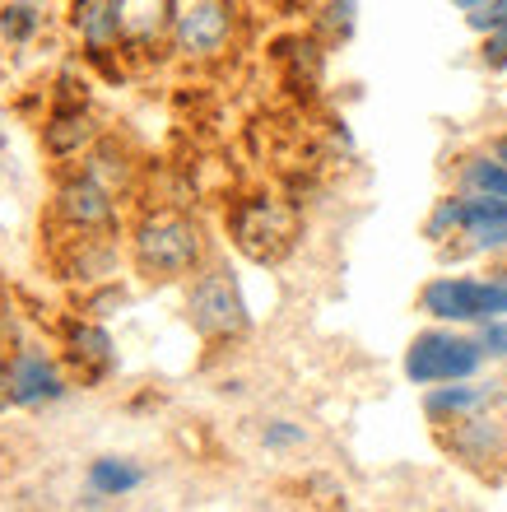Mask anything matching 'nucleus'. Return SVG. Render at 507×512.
I'll return each mask as SVG.
<instances>
[{"mask_svg":"<svg viewBox=\"0 0 507 512\" xmlns=\"http://www.w3.org/2000/svg\"><path fill=\"white\" fill-rule=\"evenodd\" d=\"M205 261H210V238L201 219L187 210L154 205V210H140V219L131 224V266L149 284L191 280Z\"/></svg>","mask_w":507,"mask_h":512,"instance_id":"f257e3e1","label":"nucleus"},{"mask_svg":"<svg viewBox=\"0 0 507 512\" xmlns=\"http://www.w3.org/2000/svg\"><path fill=\"white\" fill-rule=\"evenodd\" d=\"M187 326L210 345H233V340L252 336V308H247V294H242L238 270L210 256L196 275L187 280Z\"/></svg>","mask_w":507,"mask_h":512,"instance_id":"f03ea898","label":"nucleus"},{"mask_svg":"<svg viewBox=\"0 0 507 512\" xmlns=\"http://www.w3.org/2000/svg\"><path fill=\"white\" fill-rule=\"evenodd\" d=\"M489 359H484L480 340L470 326H447V322H433L424 326L419 336L405 345V359H401V373L410 387H438V382H461V378H480Z\"/></svg>","mask_w":507,"mask_h":512,"instance_id":"7ed1b4c3","label":"nucleus"},{"mask_svg":"<svg viewBox=\"0 0 507 512\" xmlns=\"http://www.w3.org/2000/svg\"><path fill=\"white\" fill-rule=\"evenodd\" d=\"M419 312L428 322L447 326H475L507 317V275L489 270V275H433L419 289Z\"/></svg>","mask_w":507,"mask_h":512,"instance_id":"20e7f679","label":"nucleus"},{"mask_svg":"<svg viewBox=\"0 0 507 512\" xmlns=\"http://www.w3.org/2000/svg\"><path fill=\"white\" fill-rule=\"evenodd\" d=\"M228 238L242 256H252L261 266L284 261L298 243V210L280 196H242L228 210Z\"/></svg>","mask_w":507,"mask_h":512,"instance_id":"39448f33","label":"nucleus"},{"mask_svg":"<svg viewBox=\"0 0 507 512\" xmlns=\"http://www.w3.org/2000/svg\"><path fill=\"white\" fill-rule=\"evenodd\" d=\"M442 457H452L461 471L480 475L489 485H498L507 475V419L498 410H484V415H466L456 424H438L433 429Z\"/></svg>","mask_w":507,"mask_h":512,"instance_id":"423d86ee","label":"nucleus"},{"mask_svg":"<svg viewBox=\"0 0 507 512\" xmlns=\"http://www.w3.org/2000/svg\"><path fill=\"white\" fill-rule=\"evenodd\" d=\"M5 373H10V405L14 410H52L75 391V373L61 354L42 345H14L5 350Z\"/></svg>","mask_w":507,"mask_h":512,"instance_id":"0eeeda50","label":"nucleus"},{"mask_svg":"<svg viewBox=\"0 0 507 512\" xmlns=\"http://www.w3.org/2000/svg\"><path fill=\"white\" fill-rule=\"evenodd\" d=\"M233 33H238L233 0H177L173 52L182 56V61H191V66L219 61V56L233 47Z\"/></svg>","mask_w":507,"mask_h":512,"instance_id":"6e6552de","label":"nucleus"},{"mask_svg":"<svg viewBox=\"0 0 507 512\" xmlns=\"http://www.w3.org/2000/svg\"><path fill=\"white\" fill-rule=\"evenodd\" d=\"M52 215L56 224L66 229H80V233H112L121 229V215H117V191L107 187L103 177H94L89 168H75L56 182V196H52Z\"/></svg>","mask_w":507,"mask_h":512,"instance_id":"1a4fd4ad","label":"nucleus"},{"mask_svg":"<svg viewBox=\"0 0 507 512\" xmlns=\"http://www.w3.org/2000/svg\"><path fill=\"white\" fill-rule=\"evenodd\" d=\"M61 359L70 364L75 382L84 387H103L112 373H117V340L103 322H89V317H66L61 322Z\"/></svg>","mask_w":507,"mask_h":512,"instance_id":"9d476101","label":"nucleus"},{"mask_svg":"<svg viewBox=\"0 0 507 512\" xmlns=\"http://www.w3.org/2000/svg\"><path fill=\"white\" fill-rule=\"evenodd\" d=\"M424 405V419L438 429V424H456L466 415H484V410H498L507 405V382L503 378H461V382H438V387H424L419 396Z\"/></svg>","mask_w":507,"mask_h":512,"instance_id":"9b49d317","label":"nucleus"},{"mask_svg":"<svg viewBox=\"0 0 507 512\" xmlns=\"http://www.w3.org/2000/svg\"><path fill=\"white\" fill-rule=\"evenodd\" d=\"M66 28L89 61L121 56V0H66Z\"/></svg>","mask_w":507,"mask_h":512,"instance_id":"f8f14e48","label":"nucleus"},{"mask_svg":"<svg viewBox=\"0 0 507 512\" xmlns=\"http://www.w3.org/2000/svg\"><path fill=\"white\" fill-rule=\"evenodd\" d=\"M177 0H121V56L173 47Z\"/></svg>","mask_w":507,"mask_h":512,"instance_id":"ddd939ff","label":"nucleus"},{"mask_svg":"<svg viewBox=\"0 0 507 512\" xmlns=\"http://www.w3.org/2000/svg\"><path fill=\"white\" fill-rule=\"evenodd\" d=\"M42 145L52 159H80L98 145V122L89 112V98H56L52 117L42 126Z\"/></svg>","mask_w":507,"mask_h":512,"instance_id":"4468645a","label":"nucleus"},{"mask_svg":"<svg viewBox=\"0 0 507 512\" xmlns=\"http://www.w3.org/2000/svg\"><path fill=\"white\" fill-rule=\"evenodd\" d=\"M145 480H149V471L135 457H94L89 471H84V485L94 489V494H103L107 503L131 499L135 489H145Z\"/></svg>","mask_w":507,"mask_h":512,"instance_id":"2eb2a0df","label":"nucleus"},{"mask_svg":"<svg viewBox=\"0 0 507 512\" xmlns=\"http://www.w3.org/2000/svg\"><path fill=\"white\" fill-rule=\"evenodd\" d=\"M307 10H312V33L331 47L349 42L359 28V0H307Z\"/></svg>","mask_w":507,"mask_h":512,"instance_id":"dca6fc26","label":"nucleus"},{"mask_svg":"<svg viewBox=\"0 0 507 512\" xmlns=\"http://www.w3.org/2000/svg\"><path fill=\"white\" fill-rule=\"evenodd\" d=\"M42 28H47L42 0H5V5H0V42H10V47H28Z\"/></svg>","mask_w":507,"mask_h":512,"instance_id":"f3484780","label":"nucleus"},{"mask_svg":"<svg viewBox=\"0 0 507 512\" xmlns=\"http://www.w3.org/2000/svg\"><path fill=\"white\" fill-rule=\"evenodd\" d=\"M461 224H466V196L452 187L447 196H438L433 210L424 215V238L433 247H447L452 238H461Z\"/></svg>","mask_w":507,"mask_h":512,"instance_id":"a211bd4d","label":"nucleus"},{"mask_svg":"<svg viewBox=\"0 0 507 512\" xmlns=\"http://www.w3.org/2000/svg\"><path fill=\"white\" fill-rule=\"evenodd\" d=\"M256 438H261V447H266V452H275V457H289V452H303V447L312 443V433H307L303 424H298V419H284V415L266 419Z\"/></svg>","mask_w":507,"mask_h":512,"instance_id":"6ab92c4d","label":"nucleus"},{"mask_svg":"<svg viewBox=\"0 0 507 512\" xmlns=\"http://www.w3.org/2000/svg\"><path fill=\"white\" fill-rule=\"evenodd\" d=\"M475 340H480L489 368H507V317H494V322L475 326Z\"/></svg>","mask_w":507,"mask_h":512,"instance_id":"aec40b11","label":"nucleus"},{"mask_svg":"<svg viewBox=\"0 0 507 512\" xmlns=\"http://www.w3.org/2000/svg\"><path fill=\"white\" fill-rule=\"evenodd\" d=\"M466 28L475 33V38H484V33H498V28H507V0H484L480 10L466 14Z\"/></svg>","mask_w":507,"mask_h":512,"instance_id":"412c9836","label":"nucleus"},{"mask_svg":"<svg viewBox=\"0 0 507 512\" xmlns=\"http://www.w3.org/2000/svg\"><path fill=\"white\" fill-rule=\"evenodd\" d=\"M10 405V373H5V354H0V410Z\"/></svg>","mask_w":507,"mask_h":512,"instance_id":"4be33fe9","label":"nucleus"},{"mask_svg":"<svg viewBox=\"0 0 507 512\" xmlns=\"http://www.w3.org/2000/svg\"><path fill=\"white\" fill-rule=\"evenodd\" d=\"M489 149H494L498 159H503V163H507V131H503V135H494V140H489Z\"/></svg>","mask_w":507,"mask_h":512,"instance_id":"5701e85b","label":"nucleus"},{"mask_svg":"<svg viewBox=\"0 0 507 512\" xmlns=\"http://www.w3.org/2000/svg\"><path fill=\"white\" fill-rule=\"evenodd\" d=\"M447 5H452V10H461V14H470V10H480L484 0H447Z\"/></svg>","mask_w":507,"mask_h":512,"instance_id":"b1692460","label":"nucleus"}]
</instances>
